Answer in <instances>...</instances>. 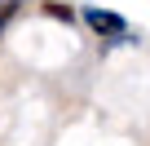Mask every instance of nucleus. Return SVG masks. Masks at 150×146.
Returning a JSON list of instances; mask_svg holds the SVG:
<instances>
[{
  "label": "nucleus",
  "instance_id": "obj_1",
  "mask_svg": "<svg viewBox=\"0 0 150 146\" xmlns=\"http://www.w3.org/2000/svg\"><path fill=\"white\" fill-rule=\"evenodd\" d=\"M84 22H88V31L93 36H102V40H110V44H124L128 40V22L119 18V14H110V9H84Z\"/></svg>",
  "mask_w": 150,
  "mask_h": 146
},
{
  "label": "nucleus",
  "instance_id": "obj_3",
  "mask_svg": "<svg viewBox=\"0 0 150 146\" xmlns=\"http://www.w3.org/2000/svg\"><path fill=\"white\" fill-rule=\"evenodd\" d=\"M18 5H22V0H5V5H0V27H5V22L18 14Z\"/></svg>",
  "mask_w": 150,
  "mask_h": 146
},
{
  "label": "nucleus",
  "instance_id": "obj_4",
  "mask_svg": "<svg viewBox=\"0 0 150 146\" xmlns=\"http://www.w3.org/2000/svg\"><path fill=\"white\" fill-rule=\"evenodd\" d=\"M0 5H5V0H0Z\"/></svg>",
  "mask_w": 150,
  "mask_h": 146
},
{
  "label": "nucleus",
  "instance_id": "obj_2",
  "mask_svg": "<svg viewBox=\"0 0 150 146\" xmlns=\"http://www.w3.org/2000/svg\"><path fill=\"white\" fill-rule=\"evenodd\" d=\"M44 14L57 18V22H75V9L66 5V0H44Z\"/></svg>",
  "mask_w": 150,
  "mask_h": 146
}]
</instances>
